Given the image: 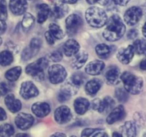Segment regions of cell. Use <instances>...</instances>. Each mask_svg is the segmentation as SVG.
I'll use <instances>...</instances> for the list:
<instances>
[{"mask_svg":"<svg viewBox=\"0 0 146 137\" xmlns=\"http://www.w3.org/2000/svg\"><path fill=\"white\" fill-rule=\"evenodd\" d=\"M99 128H86L84 129L81 132V137H90L94 132L99 131Z\"/></svg>","mask_w":146,"mask_h":137,"instance_id":"41","label":"cell"},{"mask_svg":"<svg viewBox=\"0 0 146 137\" xmlns=\"http://www.w3.org/2000/svg\"><path fill=\"white\" fill-rule=\"evenodd\" d=\"M73 115L71 109L67 106L62 105L56 109L54 112V118L58 124H63L68 122L72 118Z\"/></svg>","mask_w":146,"mask_h":137,"instance_id":"12","label":"cell"},{"mask_svg":"<svg viewBox=\"0 0 146 137\" xmlns=\"http://www.w3.org/2000/svg\"><path fill=\"white\" fill-rule=\"evenodd\" d=\"M7 7L5 0H0V19L6 20L7 18Z\"/></svg>","mask_w":146,"mask_h":137,"instance_id":"37","label":"cell"},{"mask_svg":"<svg viewBox=\"0 0 146 137\" xmlns=\"http://www.w3.org/2000/svg\"><path fill=\"white\" fill-rule=\"evenodd\" d=\"M34 122L32 115L26 113H20L16 116L15 124L19 129L27 130L31 128Z\"/></svg>","mask_w":146,"mask_h":137,"instance_id":"13","label":"cell"},{"mask_svg":"<svg viewBox=\"0 0 146 137\" xmlns=\"http://www.w3.org/2000/svg\"><path fill=\"white\" fill-rule=\"evenodd\" d=\"M4 102L7 108L11 111V113H17L21 110V103L19 99L15 98L13 94H8L4 98Z\"/></svg>","mask_w":146,"mask_h":137,"instance_id":"20","label":"cell"},{"mask_svg":"<svg viewBox=\"0 0 146 137\" xmlns=\"http://www.w3.org/2000/svg\"><path fill=\"white\" fill-rule=\"evenodd\" d=\"M123 137H135L136 126L133 121H126L122 127Z\"/></svg>","mask_w":146,"mask_h":137,"instance_id":"26","label":"cell"},{"mask_svg":"<svg viewBox=\"0 0 146 137\" xmlns=\"http://www.w3.org/2000/svg\"><path fill=\"white\" fill-rule=\"evenodd\" d=\"M115 106V101L113 98L108 96L102 100V106H101V113L106 114L111 111Z\"/></svg>","mask_w":146,"mask_h":137,"instance_id":"31","label":"cell"},{"mask_svg":"<svg viewBox=\"0 0 146 137\" xmlns=\"http://www.w3.org/2000/svg\"><path fill=\"white\" fill-rule=\"evenodd\" d=\"M131 0H113L114 3L119 6H125Z\"/></svg>","mask_w":146,"mask_h":137,"instance_id":"47","label":"cell"},{"mask_svg":"<svg viewBox=\"0 0 146 137\" xmlns=\"http://www.w3.org/2000/svg\"><path fill=\"white\" fill-rule=\"evenodd\" d=\"M74 110L76 113L79 115H83L88 110L90 107V103L87 98L84 97H78L76 98L74 103Z\"/></svg>","mask_w":146,"mask_h":137,"instance_id":"24","label":"cell"},{"mask_svg":"<svg viewBox=\"0 0 146 137\" xmlns=\"http://www.w3.org/2000/svg\"><path fill=\"white\" fill-rule=\"evenodd\" d=\"M45 39L46 40L47 43H48L49 45H54L55 44L56 39L54 38V36L50 33L49 31H46L45 33Z\"/></svg>","mask_w":146,"mask_h":137,"instance_id":"42","label":"cell"},{"mask_svg":"<svg viewBox=\"0 0 146 137\" xmlns=\"http://www.w3.org/2000/svg\"><path fill=\"white\" fill-rule=\"evenodd\" d=\"M96 52L101 59H107L112 53V47L106 44H99L96 47Z\"/></svg>","mask_w":146,"mask_h":137,"instance_id":"27","label":"cell"},{"mask_svg":"<svg viewBox=\"0 0 146 137\" xmlns=\"http://www.w3.org/2000/svg\"><path fill=\"white\" fill-rule=\"evenodd\" d=\"M88 58V54L86 51H78L74 55V59L71 61V67L74 69H79L86 64Z\"/></svg>","mask_w":146,"mask_h":137,"instance_id":"22","label":"cell"},{"mask_svg":"<svg viewBox=\"0 0 146 137\" xmlns=\"http://www.w3.org/2000/svg\"><path fill=\"white\" fill-rule=\"evenodd\" d=\"M138 31L137 29H131L128 32V34H127V37H128V39L133 40L138 37Z\"/></svg>","mask_w":146,"mask_h":137,"instance_id":"44","label":"cell"},{"mask_svg":"<svg viewBox=\"0 0 146 137\" xmlns=\"http://www.w3.org/2000/svg\"><path fill=\"white\" fill-rule=\"evenodd\" d=\"M85 76L81 72L74 73L71 77V81L77 87H79L80 86L83 85L85 82Z\"/></svg>","mask_w":146,"mask_h":137,"instance_id":"35","label":"cell"},{"mask_svg":"<svg viewBox=\"0 0 146 137\" xmlns=\"http://www.w3.org/2000/svg\"><path fill=\"white\" fill-rule=\"evenodd\" d=\"M38 94H39L38 89L32 81H26L21 84L19 94L24 99L34 98L37 96Z\"/></svg>","mask_w":146,"mask_h":137,"instance_id":"8","label":"cell"},{"mask_svg":"<svg viewBox=\"0 0 146 137\" xmlns=\"http://www.w3.org/2000/svg\"><path fill=\"white\" fill-rule=\"evenodd\" d=\"M143 16V10L138 7H132L124 14V21L128 25H135L141 20Z\"/></svg>","mask_w":146,"mask_h":137,"instance_id":"9","label":"cell"},{"mask_svg":"<svg viewBox=\"0 0 146 137\" xmlns=\"http://www.w3.org/2000/svg\"><path fill=\"white\" fill-rule=\"evenodd\" d=\"M50 14L55 19H61L65 17L68 12V6L61 2L60 0L52 1L50 6Z\"/></svg>","mask_w":146,"mask_h":137,"instance_id":"10","label":"cell"},{"mask_svg":"<svg viewBox=\"0 0 146 137\" xmlns=\"http://www.w3.org/2000/svg\"><path fill=\"white\" fill-rule=\"evenodd\" d=\"M50 137H66V136L65 134H63V133L56 132V133H55V134H52V135H51Z\"/></svg>","mask_w":146,"mask_h":137,"instance_id":"50","label":"cell"},{"mask_svg":"<svg viewBox=\"0 0 146 137\" xmlns=\"http://www.w3.org/2000/svg\"><path fill=\"white\" fill-rule=\"evenodd\" d=\"M80 49V44L76 40L68 39L63 46V51L66 57H72L76 54Z\"/></svg>","mask_w":146,"mask_h":137,"instance_id":"21","label":"cell"},{"mask_svg":"<svg viewBox=\"0 0 146 137\" xmlns=\"http://www.w3.org/2000/svg\"><path fill=\"white\" fill-rule=\"evenodd\" d=\"M134 49L133 45H128L125 48H121L116 54L117 59L123 64H128L134 56Z\"/></svg>","mask_w":146,"mask_h":137,"instance_id":"14","label":"cell"},{"mask_svg":"<svg viewBox=\"0 0 146 137\" xmlns=\"http://www.w3.org/2000/svg\"><path fill=\"white\" fill-rule=\"evenodd\" d=\"M125 32V26L118 14H113L107 21V26L103 32V37L108 41H116L123 37Z\"/></svg>","mask_w":146,"mask_h":137,"instance_id":"1","label":"cell"},{"mask_svg":"<svg viewBox=\"0 0 146 137\" xmlns=\"http://www.w3.org/2000/svg\"><path fill=\"white\" fill-rule=\"evenodd\" d=\"M48 29H49L48 31L54 36L56 39H61L64 38V31L58 24L55 23H51L48 26Z\"/></svg>","mask_w":146,"mask_h":137,"instance_id":"32","label":"cell"},{"mask_svg":"<svg viewBox=\"0 0 146 137\" xmlns=\"http://www.w3.org/2000/svg\"><path fill=\"white\" fill-rule=\"evenodd\" d=\"M7 115L6 111H4V109L1 107H0V121H4V120L7 119Z\"/></svg>","mask_w":146,"mask_h":137,"instance_id":"46","label":"cell"},{"mask_svg":"<svg viewBox=\"0 0 146 137\" xmlns=\"http://www.w3.org/2000/svg\"><path fill=\"white\" fill-rule=\"evenodd\" d=\"M101 106H102V100L100 98H95L92 101V108L95 111L101 113Z\"/></svg>","mask_w":146,"mask_h":137,"instance_id":"40","label":"cell"},{"mask_svg":"<svg viewBox=\"0 0 146 137\" xmlns=\"http://www.w3.org/2000/svg\"><path fill=\"white\" fill-rule=\"evenodd\" d=\"M14 61L13 54L9 50H4L0 52V65L7 67L10 65Z\"/></svg>","mask_w":146,"mask_h":137,"instance_id":"29","label":"cell"},{"mask_svg":"<svg viewBox=\"0 0 146 137\" xmlns=\"http://www.w3.org/2000/svg\"><path fill=\"white\" fill-rule=\"evenodd\" d=\"M34 17L30 13H25L21 21V27L24 31H29L34 24Z\"/></svg>","mask_w":146,"mask_h":137,"instance_id":"30","label":"cell"},{"mask_svg":"<svg viewBox=\"0 0 146 137\" xmlns=\"http://www.w3.org/2000/svg\"><path fill=\"white\" fill-rule=\"evenodd\" d=\"M7 48L9 49V51H11L13 54L14 53H17L19 51V48L17 47V45H16L15 44H14L11 41H9V42L7 43Z\"/></svg>","mask_w":146,"mask_h":137,"instance_id":"43","label":"cell"},{"mask_svg":"<svg viewBox=\"0 0 146 137\" xmlns=\"http://www.w3.org/2000/svg\"><path fill=\"white\" fill-rule=\"evenodd\" d=\"M31 111L37 117L44 118L51 112V106L48 103L36 102L31 106Z\"/></svg>","mask_w":146,"mask_h":137,"instance_id":"16","label":"cell"},{"mask_svg":"<svg viewBox=\"0 0 146 137\" xmlns=\"http://www.w3.org/2000/svg\"><path fill=\"white\" fill-rule=\"evenodd\" d=\"M103 82L99 78H93L86 84L85 91L88 95L95 96L101 89Z\"/></svg>","mask_w":146,"mask_h":137,"instance_id":"23","label":"cell"},{"mask_svg":"<svg viewBox=\"0 0 146 137\" xmlns=\"http://www.w3.org/2000/svg\"><path fill=\"white\" fill-rule=\"evenodd\" d=\"M121 80L123 81L124 88L127 92L133 95L140 94L143 87V80L141 77L125 71L121 74Z\"/></svg>","mask_w":146,"mask_h":137,"instance_id":"3","label":"cell"},{"mask_svg":"<svg viewBox=\"0 0 146 137\" xmlns=\"http://www.w3.org/2000/svg\"><path fill=\"white\" fill-rule=\"evenodd\" d=\"M134 51L138 54H143L146 53V40L145 39H137L133 42V45Z\"/></svg>","mask_w":146,"mask_h":137,"instance_id":"33","label":"cell"},{"mask_svg":"<svg viewBox=\"0 0 146 137\" xmlns=\"http://www.w3.org/2000/svg\"><path fill=\"white\" fill-rule=\"evenodd\" d=\"M86 20L91 27L101 28L106 24L108 16L104 9L98 7H91L86 11Z\"/></svg>","mask_w":146,"mask_h":137,"instance_id":"2","label":"cell"},{"mask_svg":"<svg viewBox=\"0 0 146 137\" xmlns=\"http://www.w3.org/2000/svg\"><path fill=\"white\" fill-rule=\"evenodd\" d=\"M50 14L49 6L46 4H41L37 6V21L43 24L48 19Z\"/></svg>","mask_w":146,"mask_h":137,"instance_id":"25","label":"cell"},{"mask_svg":"<svg viewBox=\"0 0 146 137\" xmlns=\"http://www.w3.org/2000/svg\"><path fill=\"white\" fill-rule=\"evenodd\" d=\"M21 71H22V69L21 67H13L6 71L5 78L11 82L17 81L21 74Z\"/></svg>","mask_w":146,"mask_h":137,"instance_id":"28","label":"cell"},{"mask_svg":"<svg viewBox=\"0 0 146 137\" xmlns=\"http://www.w3.org/2000/svg\"><path fill=\"white\" fill-rule=\"evenodd\" d=\"M86 2L89 4H94L95 3L98 2L99 0H86Z\"/></svg>","mask_w":146,"mask_h":137,"instance_id":"54","label":"cell"},{"mask_svg":"<svg viewBox=\"0 0 146 137\" xmlns=\"http://www.w3.org/2000/svg\"><path fill=\"white\" fill-rule=\"evenodd\" d=\"M115 95L117 99L121 102H125L128 99V93L123 88H117L115 91Z\"/></svg>","mask_w":146,"mask_h":137,"instance_id":"36","label":"cell"},{"mask_svg":"<svg viewBox=\"0 0 146 137\" xmlns=\"http://www.w3.org/2000/svg\"><path fill=\"white\" fill-rule=\"evenodd\" d=\"M112 137H123L122 134H120V133L117 132V131H115V132L113 133Z\"/></svg>","mask_w":146,"mask_h":137,"instance_id":"53","label":"cell"},{"mask_svg":"<svg viewBox=\"0 0 146 137\" xmlns=\"http://www.w3.org/2000/svg\"><path fill=\"white\" fill-rule=\"evenodd\" d=\"M83 25V19L79 15L73 14L66 19V30L68 36L75 35Z\"/></svg>","mask_w":146,"mask_h":137,"instance_id":"6","label":"cell"},{"mask_svg":"<svg viewBox=\"0 0 146 137\" xmlns=\"http://www.w3.org/2000/svg\"><path fill=\"white\" fill-rule=\"evenodd\" d=\"M48 74L50 82L53 84H58L66 79L67 71L61 64H54L48 68Z\"/></svg>","mask_w":146,"mask_h":137,"instance_id":"5","label":"cell"},{"mask_svg":"<svg viewBox=\"0 0 146 137\" xmlns=\"http://www.w3.org/2000/svg\"><path fill=\"white\" fill-rule=\"evenodd\" d=\"M41 39L38 38H33L30 42L29 47H26L21 53V59L23 61H29L33 57L36 55L41 47Z\"/></svg>","mask_w":146,"mask_h":137,"instance_id":"7","label":"cell"},{"mask_svg":"<svg viewBox=\"0 0 146 137\" xmlns=\"http://www.w3.org/2000/svg\"><path fill=\"white\" fill-rule=\"evenodd\" d=\"M78 87L76 86L72 82H67L64 84L61 88L58 94V100L59 102H65L70 99L71 96L76 94Z\"/></svg>","mask_w":146,"mask_h":137,"instance_id":"11","label":"cell"},{"mask_svg":"<svg viewBox=\"0 0 146 137\" xmlns=\"http://www.w3.org/2000/svg\"><path fill=\"white\" fill-rule=\"evenodd\" d=\"M7 24L5 23V21L4 20L0 19V35L3 34L7 30Z\"/></svg>","mask_w":146,"mask_h":137,"instance_id":"45","label":"cell"},{"mask_svg":"<svg viewBox=\"0 0 146 137\" xmlns=\"http://www.w3.org/2000/svg\"><path fill=\"white\" fill-rule=\"evenodd\" d=\"M63 58V54L60 51H54L48 54V59L54 62H59Z\"/></svg>","mask_w":146,"mask_h":137,"instance_id":"38","label":"cell"},{"mask_svg":"<svg viewBox=\"0 0 146 137\" xmlns=\"http://www.w3.org/2000/svg\"><path fill=\"white\" fill-rule=\"evenodd\" d=\"M64 4H75L78 0H60Z\"/></svg>","mask_w":146,"mask_h":137,"instance_id":"51","label":"cell"},{"mask_svg":"<svg viewBox=\"0 0 146 137\" xmlns=\"http://www.w3.org/2000/svg\"><path fill=\"white\" fill-rule=\"evenodd\" d=\"M106 79L108 84L111 85H116L121 80V71L115 66H111L106 72Z\"/></svg>","mask_w":146,"mask_h":137,"instance_id":"18","label":"cell"},{"mask_svg":"<svg viewBox=\"0 0 146 137\" xmlns=\"http://www.w3.org/2000/svg\"><path fill=\"white\" fill-rule=\"evenodd\" d=\"M105 68V64L101 60H94L91 61L86 67L85 71L91 76L99 75Z\"/></svg>","mask_w":146,"mask_h":137,"instance_id":"19","label":"cell"},{"mask_svg":"<svg viewBox=\"0 0 146 137\" xmlns=\"http://www.w3.org/2000/svg\"><path fill=\"white\" fill-rule=\"evenodd\" d=\"M125 116V111L122 105H119L113 108L111 111L106 118V122L108 124H113L118 121H121Z\"/></svg>","mask_w":146,"mask_h":137,"instance_id":"15","label":"cell"},{"mask_svg":"<svg viewBox=\"0 0 146 137\" xmlns=\"http://www.w3.org/2000/svg\"><path fill=\"white\" fill-rule=\"evenodd\" d=\"M11 88L10 86L6 82H1L0 83V95L1 96H5L8 94Z\"/></svg>","mask_w":146,"mask_h":137,"instance_id":"39","label":"cell"},{"mask_svg":"<svg viewBox=\"0 0 146 137\" xmlns=\"http://www.w3.org/2000/svg\"><path fill=\"white\" fill-rule=\"evenodd\" d=\"M71 137H76V136H71Z\"/></svg>","mask_w":146,"mask_h":137,"instance_id":"57","label":"cell"},{"mask_svg":"<svg viewBox=\"0 0 146 137\" xmlns=\"http://www.w3.org/2000/svg\"><path fill=\"white\" fill-rule=\"evenodd\" d=\"M48 61L46 57H41L26 67L25 71L28 75L38 81H41L45 78L44 70L48 67Z\"/></svg>","mask_w":146,"mask_h":137,"instance_id":"4","label":"cell"},{"mask_svg":"<svg viewBox=\"0 0 146 137\" xmlns=\"http://www.w3.org/2000/svg\"><path fill=\"white\" fill-rule=\"evenodd\" d=\"M93 137H108V136L106 133L103 132V131H100V132L96 133L95 135H94Z\"/></svg>","mask_w":146,"mask_h":137,"instance_id":"48","label":"cell"},{"mask_svg":"<svg viewBox=\"0 0 146 137\" xmlns=\"http://www.w3.org/2000/svg\"><path fill=\"white\" fill-rule=\"evenodd\" d=\"M14 134V128L11 124H4L0 126V137H11Z\"/></svg>","mask_w":146,"mask_h":137,"instance_id":"34","label":"cell"},{"mask_svg":"<svg viewBox=\"0 0 146 137\" xmlns=\"http://www.w3.org/2000/svg\"><path fill=\"white\" fill-rule=\"evenodd\" d=\"M1 44H2V39H1V38L0 37V46L1 45Z\"/></svg>","mask_w":146,"mask_h":137,"instance_id":"56","label":"cell"},{"mask_svg":"<svg viewBox=\"0 0 146 137\" xmlns=\"http://www.w3.org/2000/svg\"><path fill=\"white\" fill-rule=\"evenodd\" d=\"M142 32H143V34L144 37H145L146 38V21H145V24L143 25V27Z\"/></svg>","mask_w":146,"mask_h":137,"instance_id":"55","label":"cell"},{"mask_svg":"<svg viewBox=\"0 0 146 137\" xmlns=\"http://www.w3.org/2000/svg\"><path fill=\"white\" fill-rule=\"evenodd\" d=\"M27 0H10L9 9L11 12L16 16L24 14L27 9Z\"/></svg>","mask_w":146,"mask_h":137,"instance_id":"17","label":"cell"},{"mask_svg":"<svg viewBox=\"0 0 146 137\" xmlns=\"http://www.w3.org/2000/svg\"><path fill=\"white\" fill-rule=\"evenodd\" d=\"M140 68L143 70H146V57L140 64Z\"/></svg>","mask_w":146,"mask_h":137,"instance_id":"49","label":"cell"},{"mask_svg":"<svg viewBox=\"0 0 146 137\" xmlns=\"http://www.w3.org/2000/svg\"><path fill=\"white\" fill-rule=\"evenodd\" d=\"M14 137H29V135L25 133H19V134H16Z\"/></svg>","mask_w":146,"mask_h":137,"instance_id":"52","label":"cell"}]
</instances>
